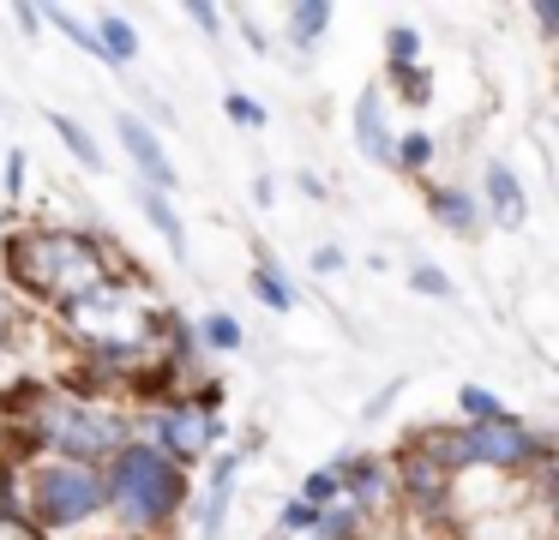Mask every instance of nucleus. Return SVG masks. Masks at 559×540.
Instances as JSON below:
<instances>
[{
	"instance_id": "1",
	"label": "nucleus",
	"mask_w": 559,
	"mask_h": 540,
	"mask_svg": "<svg viewBox=\"0 0 559 540\" xmlns=\"http://www.w3.org/2000/svg\"><path fill=\"white\" fill-rule=\"evenodd\" d=\"M67 336H73L97 367L139 372L145 355L163 343V307H151L133 283H115L109 276L97 295H85V300L67 307Z\"/></svg>"
},
{
	"instance_id": "2",
	"label": "nucleus",
	"mask_w": 559,
	"mask_h": 540,
	"mask_svg": "<svg viewBox=\"0 0 559 540\" xmlns=\"http://www.w3.org/2000/svg\"><path fill=\"white\" fill-rule=\"evenodd\" d=\"M7 271L25 295L61 300V307H73V300L97 295L109 283L103 247L79 228H25V235H13L7 240Z\"/></svg>"
},
{
	"instance_id": "3",
	"label": "nucleus",
	"mask_w": 559,
	"mask_h": 540,
	"mask_svg": "<svg viewBox=\"0 0 559 540\" xmlns=\"http://www.w3.org/2000/svg\"><path fill=\"white\" fill-rule=\"evenodd\" d=\"M103 487H109V511L127 523V540H139L175 523V511L187 504V468H175L151 439H127L109 456Z\"/></svg>"
},
{
	"instance_id": "4",
	"label": "nucleus",
	"mask_w": 559,
	"mask_h": 540,
	"mask_svg": "<svg viewBox=\"0 0 559 540\" xmlns=\"http://www.w3.org/2000/svg\"><path fill=\"white\" fill-rule=\"evenodd\" d=\"M31 444L37 451H55V463H85L97 468L103 456H115L127 444L121 415L97 408L79 391H31Z\"/></svg>"
},
{
	"instance_id": "5",
	"label": "nucleus",
	"mask_w": 559,
	"mask_h": 540,
	"mask_svg": "<svg viewBox=\"0 0 559 540\" xmlns=\"http://www.w3.org/2000/svg\"><path fill=\"white\" fill-rule=\"evenodd\" d=\"M415 451L433 456L445 475H457V468H506V475H518L530 463L535 468L547 463V439L511 415L475 420V427H457V432H427V439H415Z\"/></svg>"
},
{
	"instance_id": "6",
	"label": "nucleus",
	"mask_w": 559,
	"mask_h": 540,
	"mask_svg": "<svg viewBox=\"0 0 559 540\" xmlns=\"http://www.w3.org/2000/svg\"><path fill=\"white\" fill-rule=\"evenodd\" d=\"M97 511H109V487H103V468L85 463H43L31 468V487H25V516L31 528H79L91 523Z\"/></svg>"
},
{
	"instance_id": "7",
	"label": "nucleus",
	"mask_w": 559,
	"mask_h": 540,
	"mask_svg": "<svg viewBox=\"0 0 559 540\" xmlns=\"http://www.w3.org/2000/svg\"><path fill=\"white\" fill-rule=\"evenodd\" d=\"M217 439H223V420H217V408H205L199 396H175V403L157 408V439L151 444H157L175 468L199 463Z\"/></svg>"
},
{
	"instance_id": "8",
	"label": "nucleus",
	"mask_w": 559,
	"mask_h": 540,
	"mask_svg": "<svg viewBox=\"0 0 559 540\" xmlns=\"http://www.w3.org/2000/svg\"><path fill=\"white\" fill-rule=\"evenodd\" d=\"M115 127H121V144H127V156H133V168L145 175V187L169 199V192H175V163H169V151H163V139L139 115H121Z\"/></svg>"
},
{
	"instance_id": "9",
	"label": "nucleus",
	"mask_w": 559,
	"mask_h": 540,
	"mask_svg": "<svg viewBox=\"0 0 559 540\" xmlns=\"http://www.w3.org/2000/svg\"><path fill=\"white\" fill-rule=\"evenodd\" d=\"M355 144H361L373 163H391L397 132H391V120H385V91H361V96H355Z\"/></svg>"
},
{
	"instance_id": "10",
	"label": "nucleus",
	"mask_w": 559,
	"mask_h": 540,
	"mask_svg": "<svg viewBox=\"0 0 559 540\" xmlns=\"http://www.w3.org/2000/svg\"><path fill=\"white\" fill-rule=\"evenodd\" d=\"M397 468H403V492H409V504H421V511H439V504H445V492H451V475L433 463V456H421V451L409 444Z\"/></svg>"
},
{
	"instance_id": "11",
	"label": "nucleus",
	"mask_w": 559,
	"mask_h": 540,
	"mask_svg": "<svg viewBox=\"0 0 559 540\" xmlns=\"http://www.w3.org/2000/svg\"><path fill=\"white\" fill-rule=\"evenodd\" d=\"M247 451H223V463L211 468V492H205V511H199V540H217L223 511H229V492H235V468H241Z\"/></svg>"
},
{
	"instance_id": "12",
	"label": "nucleus",
	"mask_w": 559,
	"mask_h": 540,
	"mask_svg": "<svg viewBox=\"0 0 559 540\" xmlns=\"http://www.w3.org/2000/svg\"><path fill=\"white\" fill-rule=\"evenodd\" d=\"M427 211H433L451 235H475V223H481V204H475L463 187H433L427 192Z\"/></svg>"
},
{
	"instance_id": "13",
	"label": "nucleus",
	"mask_w": 559,
	"mask_h": 540,
	"mask_svg": "<svg viewBox=\"0 0 559 540\" xmlns=\"http://www.w3.org/2000/svg\"><path fill=\"white\" fill-rule=\"evenodd\" d=\"M91 36H97V48H103V60H109V67H127V60L139 55V36H133V24H127L121 12H103Z\"/></svg>"
},
{
	"instance_id": "14",
	"label": "nucleus",
	"mask_w": 559,
	"mask_h": 540,
	"mask_svg": "<svg viewBox=\"0 0 559 540\" xmlns=\"http://www.w3.org/2000/svg\"><path fill=\"white\" fill-rule=\"evenodd\" d=\"M487 204H493L499 223H523V187L506 163H487Z\"/></svg>"
},
{
	"instance_id": "15",
	"label": "nucleus",
	"mask_w": 559,
	"mask_h": 540,
	"mask_svg": "<svg viewBox=\"0 0 559 540\" xmlns=\"http://www.w3.org/2000/svg\"><path fill=\"white\" fill-rule=\"evenodd\" d=\"M49 127L61 132V144H67V151H73V156H79V163H85V168H91V175H103V168H109V156L97 151V139H91V132L79 127L73 115H61V108H49Z\"/></svg>"
},
{
	"instance_id": "16",
	"label": "nucleus",
	"mask_w": 559,
	"mask_h": 540,
	"mask_svg": "<svg viewBox=\"0 0 559 540\" xmlns=\"http://www.w3.org/2000/svg\"><path fill=\"white\" fill-rule=\"evenodd\" d=\"M139 211H145V216H151V228H157V235L175 247V259H187V235H181V216H175V204L163 199V192L139 187Z\"/></svg>"
},
{
	"instance_id": "17",
	"label": "nucleus",
	"mask_w": 559,
	"mask_h": 540,
	"mask_svg": "<svg viewBox=\"0 0 559 540\" xmlns=\"http://www.w3.org/2000/svg\"><path fill=\"white\" fill-rule=\"evenodd\" d=\"M325 24H331V7H325V0H301V7H289V43L307 55V48H319Z\"/></svg>"
},
{
	"instance_id": "18",
	"label": "nucleus",
	"mask_w": 559,
	"mask_h": 540,
	"mask_svg": "<svg viewBox=\"0 0 559 540\" xmlns=\"http://www.w3.org/2000/svg\"><path fill=\"white\" fill-rule=\"evenodd\" d=\"M253 295L265 300L271 312H295V288H289V276H283V264H277V259L253 271Z\"/></svg>"
},
{
	"instance_id": "19",
	"label": "nucleus",
	"mask_w": 559,
	"mask_h": 540,
	"mask_svg": "<svg viewBox=\"0 0 559 540\" xmlns=\"http://www.w3.org/2000/svg\"><path fill=\"white\" fill-rule=\"evenodd\" d=\"M433 163V132H397V144H391V168H403V175H421V168Z\"/></svg>"
},
{
	"instance_id": "20",
	"label": "nucleus",
	"mask_w": 559,
	"mask_h": 540,
	"mask_svg": "<svg viewBox=\"0 0 559 540\" xmlns=\"http://www.w3.org/2000/svg\"><path fill=\"white\" fill-rule=\"evenodd\" d=\"M343 499V463H325V468H313L307 475V487H301V504H313V511H325V504H337Z\"/></svg>"
},
{
	"instance_id": "21",
	"label": "nucleus",
	"mask_w": 559,
	"mask_h": 540,
	"mask_svg": "<svg viewBox=\"0 0 559 540\" xmlns=\"http://www.w3.org/2000/svg\"><path fill=\"white\" fill-rule=\"evenodd\" d=\"M457 408H463V427H475V420H499V415H506V403H499L493 391H481V384H463V391H457Z\"/></svg>"
},
{
	"instance_id": "22",
	"label": "nucleus",
	"mask_w": 559,
	"mask_h": 540,
	"mask_svg": "<svg viewBox=\"0 0 559 540\" xmlns=\"http://www.w3.org/2000/svg\"><path fill=\"white\" fill-rule=\"evenodd\" d=\"M385 55H391V72H415L421 67V36H415L409 24H397V31L385 36Z\"/></svg>"
},
{
	"instance_id": "23",
	"label": "nucleus",
	"mask_w": 559,
	"mask_h": 540,
	"mask_svg": "<svg viewBox=\"0 0 559 540\" xmlns=\"http://www.w3.org/2000/svg\"><path fill=\"white\" fill-rule=\"evenodd\" d=\"M199 343H205V348H223V355H229V348H241V324H235L229 312H211V319L199 324Z\"/></svg>"
},
{
	"instance_id": "24",
	"label": "nucleus",
	"mask_w": 559,
	"mask_h": 540,
	"mask_svg": "<svg viewBox=\"0 0 559 540\" xmlns=\"http://www.w3.org/2000/svg\"><path fill=\"white\" fill-rule=\"evenodd\" d=\"M409 283H415V295H427V300H451V276L439 271V264H415Z\"/></svg>"
},
{
	"instance_id": "25",
	"label": "nucleus",
	"mask_w": 559,
	"mask_h": 540,
	"mask_svg": "<svg viewBox=\"0 0 559 540\" xmlns=\"http://www.w3.org/2000/svg\"><path fill=\"white\" fill-rule=\"evenodd\" d=\"M19 516V480H13V468L0 463V523H13Z\"/></svg>"
},
{
	"instance_id": "26",
	"label": "nucleus",
	"mask_w": 559,
	"mask_h": 540,
	"mask_svg": "<svg viewBox=\"0 0 559 540\" xmlns=\"http://www.w3.org/2000/svg\"><path fill=\"white\" fill-rule=\"evenodd\" d=\"M397 79H403V96H409V103H427V96H433V79H427V67L397 72Z\"/></svg>"
},
{
	"instance_id": "27",
	"label": "nucleus",
	"mask_w": 559,
	"mask_h": 540,
	"mask_svg": "<svg viewBox=\"0 0 559 540\" xmlns=\"http://www.w3.org/2000/svg\"><path fill=\"white\" fill-rule=\"evenodd\" d=\"M229 120H241V127H265V108L247 103V96H229Z\"/></svg>"
},
{
	"instance_id": "28",
	"label": "nucleus",
	"mask_w": 559,
	"mask_h": 540,
	"mask_svg": "<svg viewBox=\"0 0 559 540\" xmlns=\"http://www.w3.org/2000/svg\"><path fill=\"white\" fill-rule=\"evenodd\" d=\"M13 331H19V307H13V295L0 288V348L13 343Z\"/></svg>"
},
{
	"instance_id": "29",
	"label": "nucleus",
	"mask_w": 559,
	"mask_h": 540,
	"mask_svg": "<svg viewBox=\"0 0 559 540\" xmlns=\"http://www.w3.org/2000/svg\"><path fill=\"white\" fill-rule=\"evenodd\" d=\"M7 192H13V199L25 192V151H13V156H7Z\"/></svg>"
},
{
	"instance_id": "30",
	"label": "nucleus",
	"mask_w": 559,
	"mask_h": 540,
	"mask_svg": "<svg viewBox=\"0 0 559 540\" xmlns=\"http://www.w3.org/2000/svg\"><path fill=\"white\" fill-rule=\"evenodd\" d=\"M187 19H193L199 31H217V24H223V19H217V7H205V0H199V7H187Z\"/></svg>"
},
{
	"instance_id": "31",
	"label": "nucleus",
	"mask_w": 559,
	"mask_h": 540,
	"mask_svg": "<svg viewBox=\"0 0 559 540\" xmlns=\"http://www.w3.org/2000/svg\"><path fill=\"white\" fill-rule=\"evenodd\" d=\"M253 204H259V211H265V204H277V180H271V175L253 180Z\"/></svg>"
},
{
	"instance_id": "32",
	"label": "nucleus",
	"mask_w": 559,
	"mask_h": 540,
	"mask_svg": "<svg viewBox=\"0 0 559 540\" xmlns=\"http://www.w3.org/2000/svg\"><path fill=\"white\" fill-rule=\"evenodd\" d=\"M13 19H19V24H25V36H37V31H43V12H37V7H19V12H13Z\"/></svg>"
},
{
	"instance_id": "33",
	"label": "nucleus",
	"mask_w": 559,
	"mask_h": 540,
	"mask_svg": "<svg viewBox=\"0 0 559 540\" xmlns=\"http://www.w3.org/2000/svg\"><path fill=\"white\" fill-rule=\"evenodd\" d=\"M313 264H319V271H343V252L325 247V252H313Z\"/></svg>"
},
{
	"instance_id": "34",
	"label": "nucleus",
	"mask_w": 559,
	"mask_h": 540,
	"mask_svg": "<svg viewBox=\"0 0 559 540\" xmlns=\"http://www.w3.org/2000/svg\"><path fill=\"white\" fill-rule=\"evenodd\" d=\"M0 247H7V216H0Z\"/></svg>"
},
{
	"instance_id": "35",
	"label": "nucleus",
	"mask_w": 559,
	"mask_h": 540,
	"mask_svg": "<svg viewBox=\"0 0 559 540\" xmlns=\"http://www.w3.org/2000/svg\"><path fill=\"white\" fill-rule=\"evenodd\" d=\"M277 540H307V535H277Z\"/></svg>"
}]
</instances>
